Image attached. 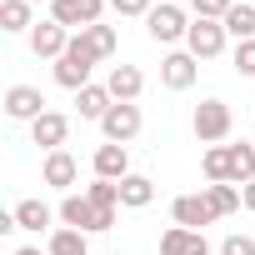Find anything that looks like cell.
Returning a JSON list of instances; mask_svg holds the SVG:
<instances>
[{
    "label": "cell",
    "instance_id": "6da1fadb",
    "mask_svg": "<svg viewBox=\"0 0 255 255\" xmlns=\"http://www.w3.org/2000/svg\"><path fill=\"white\" fill-rule=\"evenodd\" d=\"M90 65H95V55H90L85 35H75L70 50L55 60V85H65V90H85V85H90Z\"/></svg>",
    "mask_w": 255,
    "mask_h": 255
},
{
    "label": "cell",
    "instance_id": "7a4b0ae2",
    "mask_svg": "<svg viewBox=\"0 0 255 255\" xmlns=\"http://www.w3.org/2000/svg\"><path fill=\"white\" fill-rule=\"evenodd\" d=\"M60 220H65L70 230L100 235V230H110V225H115V210H100V205H90L85 195H65V200H60Z\"/></svg>",
    "mask_w": 255,
    "mask_h": 255
},
{
    "label": "cell",
    "instance_id": "3957f363",
    "mask_svg": "<svg viewBox=\"0 0 255 255\" xmlns=\"http://www.w3.org/2000/svg\"><path fill=\"white\" fill-rule=\"evenodd\" d=\"M190 125H195V140H200V145H220V140L230 135V105H225V100H200Z\"/></svg>",
    "mask_w": 255,
    "mask_h": 255
},
{
    "label": "cell",
    "instance_id": "277c9868",
    "mask_svg": "<svg viewBox=\"0 0 255 255\" xmlns=\"http://www.w3.org/2000/svg\"><path fill=\"white\" fill-rule=\"evenodd\" d=\"M100 10H105V0H50V20H60L65 30H90L100 25Z\"/></svg>",
    "mask_w": 255,
    "mask_h": 255
},
{
    "label": "cell",
    "instance_id": "5b68a950",
    "mask_svg": "<svg viewBox=\"0 0 255 255\" xmlns=\"http://www.w3.org/2000/svg\"><path fill=\"white\" fill-rule=\"evenodd\" d=\"M145 30H150V40H160V45H170V40H180V35H190V25H185V10L180 5H155L150 15H145Z\"/></svg>",
    "mask_w": 255,
    "mask_h": 255
},
{
    "label": "cell",
    "instance_id": "8992f818",
    "mask_svg": "<svg viewBox=\"0 0 255 255\" xmlns=\"http://www.w3.org/2000/svg\"><path fill=\"white\" fill-rule=\"evenodd\" d=\"M100 130H105V140L110 145H125V140H135L140 135V105H110V115L100 120Z\"/></svg>",
    "mask_w": 255,
    "mask_h": 255
},
{
    "label": "cell",
    "instance_id": "52a82bcc",
    "mask_svg": "<svg viewBox=\"0 0 255 255\" xmlns=\"http://www.w3.org/2000/svg\"><path fill=\"white\" fill-rule=\"evenodd\" d=\"M185 45H190L195 60H215V55L225 50V25H220V20H195L190 35H185Z\"/></svg>",
    "mask_w": 255,
    "mask_h": 255
},
{
    "label": "cell",
    "instance_id": "ba28073f",
    "mask_svg": "<svg viewBox=\"0 0 255 255\" xmlns=\"http://www.w3.org/2000/svg\"><path fill=\"white\" fill-rule=\"evenodd\" d=\"M170 215H175V225H185V230H200V225H210V220H220L205 190H200V195H175V205H170Z\"/></svg>",
    "mask_w": 255,
    "mask_h": 255
},
{
    "label": "cell",
    "instance_id": "9c48e42d",
    "mask_svg": "<svg viewBox=\"0 0 255 255\" xmlns=\"http://www.w3.org/2000/svg\"><path fill=\"white\" fill-rule=\"evenodd\" d=\"M5 115H10V120H30V125H35V120L45 115V95H40L35 85H10V90H5Z\"/></svg>",
    "mask_w": 255,
    "mask_h": 255
},
{
    "label": "cell",
    "instance_id": "30bf717a",
    "mask_svg": "<svg viewBox=\"0 0 255 255\" xmlns=\"http://www.w3.org/2000/svg\"><path fill=\"white\" fill-rule=\"evenodd\" d=\"M30 50H35V55H45V60H60V55L70 50V30H65L60 20H45V25H35V30H30Z\"/></svg>",
    "mask_w": 255,
    "mask_h": 255
},
{
    "label": "cell",
    "instance_id": "8fae6325",
    "mask_svg": "<svg viewBox=\"0 0 255 255\" xmlns=\"http://www.w3.org/2000/svg\"><path fill=\"white\" fill-rule=\"evenodd\" d=\"M160 255H210V240H205V230L170 225V230L160 235Z\"/></svg>",
    "mask_w": 255,
    "mask_h": 255
},
{
    "label": "cell",
    "instance_id": "7c38bea8",
    "mask_svg": "<svg viewBox=\"0 0 255 255\" xmlns=\"http://www.w3.org/2000/svg\"><path fill=\"white\" fill-rule=\"evenodd\" d=\"M160 85H165V90H190V85H195V55H190V50L165 55V60H160Z\"/></svg>",
    "mask_w": 255,
    "mask_h": 255
},
{
    "label": "cell",
    "instance_id": "4fadbf2b",
    "mask_svg": "<svg viewBox=\"0 0 255 255\" xmlns=\"http://www.w3.org/2000/svg\"><path fill=\"white\" fill-rule=\"evenodd\" d=\"M105 90H110L120 105H135V95L145 90V75H140L135 65H110V80H105Z\"/></svg>",
    "mask_w": 255,
    "mask_h": 255
},
{
    "label": "cell",
    "instance_id": "5bb4252c",
    "mask_svg": "<svg viewBox=\"0 0 255 255\" xmlns=\"http://www.w3.org/2000/svg\"><path fill=\"white\" fill-rule=\"evenodd\" d=\"M125 175H130V150L105 140L95 150V180H125Z\"/></svg>",
    "mask_w": 255,
    "mask_h": 255
},
{
    "label": "cell",
    "instance_id": "9a60e30c",
    "mask_svg": "<svg viewBox=\"0 0 255 255\" xmlns=\"http://www.w3.org/2000/svg\"><path fill=\"white\" fill-rule=\"evenodd\" d=\"M30 135H35V145H45V150H60V145H65V135H70V120H65L60 110H45V115L30 125Z\"/></svg>",
    "mask_w": 255,
    "mask_h": 255
},
{
    "label": "cell",
    "instance_id": "2e32d148",
    "mask_svg": "<svg viewBox=\"0 0 255 255\" xmlns=\"http://www.w3.org/2000/svg\"><path fill=\"white\" fill-rule=\"evenodd\" d=\"M45 185H55V190H65V185H75V175H80V165H75V155L70 150H50L45 155Z\"/></svg>",
    "mask_w": 255,
    "mask_h": 255
},
{
    "label": "cell",
    "instance_id": "e0dca14e",
    "mask_svg": "<svg viewBox=\"0 0 255 255\" xmlns=\"http://www.w3.org/2000/svg\"><path fill=\"white\" fill-rule=\"evenodd\" d=\"M75 105H80L85 120H105L110 105H115V95H110L105 85H85V90H75Z\"/></svg>",
    "mask_w": 255,
    "mask_h": 255
},
{
    "label": "cell",
    "instance_id": "ac0fdd59",
    "mask_svg": "<svg viewBox=\"0 0 255 255\" xmlns=\"http://www.w3.org/2000/svg\"><path fill=\"white\" fill-rule=\"evenodd\" d=\"M10 215H15V230H35V235H40V230L50 225V205H45V200H20Z\"/></svg>",
    "mask_w": 255,
    "mask_h": 255
},
{
    "label": "cell",
    "instance_id": "d6986e66",
    "mask_svg": "<svg viewBox=\"0 0 255 255\" xmlns=\"http://www.w3.org/2000/svg\"><path fill=\"white\" fill-rule=\"evenodd\" d=\"M230 150V185H250L255 180V140L250 145H225Z\"/></svg>",
    "mask_w": 255,
    "mask_h": 255
},
{
    "label": "cell",
    "instance_id": "ffe728a7",
    "mask_svg": "<svg viewBox=\"0 0 255 255\" xmlns=\"http://www.w3.org/2000/svg\"><path fill=\"white\" fill-rule=\"evenodd\" d=\"M155 200V185L145 180V175H125L120 180V205H130V210H145Z\"/></svg>",
    "mask_w": 255,
    "mask_h": 255
},
{
    "label": "cell",
    "instance_id": "44dd1931",
    "mask_svg": "<svg viewBox=\"0 0 255 255\" xmlns=\"http://www.w3.org/2000/svg\"><path fill=\"white\" fill-rule=\"evenodd\" d=\"M200 170H205L210 185H230V150H225V145H210L205 160H200Z\"/></svg>",
    "mask_w": 255,
    "mask_h": 255
},
{
    "label": "cell",
    "instance_id": "7402d4cb",
    "mask_svg": "<svg viewBox=\"0 0 255 255\" xmlns=\"http://www.w3.org/2000/svg\"><path fill=\"white\" fill-rule=\"evenodd\" d=\"M220 25H225V35H235V40H255V5H230V15H225Z\"/></svg>",
    "mask_w": 255,
    "mask_h": 255
},
{
    "label": "cell",
    "instance_id": "603a6c76",
    "mask_svg": "<svg viewBox=\"0 0 255 255\" xmlns=\"http://www.w3.org/2000/svg\"><path fill=\"white\" fill-rule=\"evenodd\" d=\"M80 35H85V45H90L95 60H110V55H115V25H90V30H80Z\"/></svg>",
    "mask_w": 255,
    "mask_h": 255
},
{
    "label": "cell",
    "instance_id": "cb8c5ba5",
    "mask_svg": "<svg viewBox=\"0 0 255 255\" xmlns=\"http://www.w3.org/2000/svg\"><path fill=\"white\" fill-rule=\"evenodd\" d=\"M205 195H210V205H215V215H235V210L245 205V195H240V185H205Z\"/></svg>",
    "mask_w": 255,
    "mask_h": 255
},
{
    "label": "cell",
    "instance_id": "d4e9b609",
    "mask_svg": "<svg viewBox=\"0 0 255 255\" xmlns=\"http://www.w3.org/2000/svg\"><path fill=\"white\" fill-rule=\"evenodd\" d=\"M50 255H90V245H85V230H55L50 235Z\"/></svg>",
    "mask_w": 255,
    "mask_h": 255
},
{
    "label": "cell",
    "instance_id": "484cf974",
    "mask_svg": "<svg viewBox=\"0 0 255 255\" xmlns=\"http://www.w3.org/2000/svg\"><path fill=\"white\" fill-rule=\"evenodd\" d=\"M30 25V0H5V5H0V30H25Z\"/></svg>",
    "mask_w": 255,
    "mask_h": 255
},
{
    "label": "cell",
    "instance_id": "4316f807",
    "mask_svg": "<svg viewBox=\"0 0 255 255\" xmlns=\"http://www.w3.org/2000/svg\"><path fill=\"white\" fill-rule=\"evenodd\" d=\"M85 200L100 205V210H115V205H120V180H95V185H85Z\"/></svg>",
    "mask_w": 255,
    "mask_h": 255
},
{
    "label": "cell",
    "instance_id": "83f0119b",
    "mask_svg": "<svg viewBox=\"0 0 255 255\" xmlns=\"http://www.w3.org/2000/svg\"><path fill=\"white\" fill-rule=\"evenodd\" d=\"M230 5H235V0H190L195 20H225V15H230Z\"/></svg>",
    "mask_w": 255,
    "mask_h": 255
},
{
    "label": "cell",
    "instance_id": "f1b7e54d",
    "mask_svg": "<svg viewBox=\"0 0 255 255\" xmlns=\"http://www.w3.org/2000/svg\"><path fill=\"white\" fill-rule=\"evenodd\" d=\"M235 70L240 75H255V40H240L235 45Z\"/></svg>",
    "mask_w": 255,
    "mask_h": 255
},
{
    "label": "cell",
    "instance_id": "f546056e",
    "mask_svg": "<svg viewBox=\"0 0 255 255\" xmlns=\"http://www.w3.org/2000/svg\"><path fill=\"white\" fill-rule=\"evenodd\" d=\"M220 255H255V240L250 235H225L220 240Z\"/></svg>",
    "mask_w": 255,
    "mask_h": 255
},
{
    "label": "cell",
    "instance_id": "4dcf8cb0",
    "mask_svg": "<svg viewBox=\"0 0 255 255\" xmlns=\"http://www.w3.org/2000/svg\"><path fill=\"white\" fill-rule=\"evenodd\" d=\"M110 10L115 15H150L155 5H150V0H110Z\"/></svg>",
    "mask_w": 255,
    "mask_h": 255
},
{
    "label": "cell",
    "instance_id": "1f68e13d",
    "mask_svg": "<svg viewBox=\"0 0 255 255\" xmlns=\"http://www.w3.org/2000/svg\"><path fill=\"white\" fill-rule=\"evenodd\" d=\"M240 195H245V210H255V180H250V185H240Z\"/></svg>",
    "mask_w": 255,
    "mask_h": 255
},
{
    "label": "cell",
    "instance_id": "d6a6232c",
    "mask_svg": "<svg viewBox=\"0 0 255 255\" xmlns=\"http://www.w3.org/2000/svg\"><path fill=\"white\" fill-rule=\"evenodd\" d=\"M15 255H40V250H30V245H25V250H15Z\"/></svg>",
    "mask_w": 255,
    "mask_h": 255
},
{
    "label": "cell",
    "instance_id": "836d02e7",
    "mask_svg": "<svg viewBox=\"0 0 255 255\" xmlns=\"http://www.w3.org/2000/svg\"><path fill=\"white\" fill-rule=\"evenodd\" d=\"M30 5H35V0H30Z\"/></svg>",
    "mask_w": 255,
    "mask_h": 255
}]
</instances>
